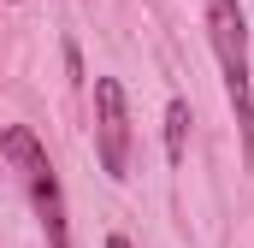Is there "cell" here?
Here are the masks:
<instances>
[{
	"mask_svg": "<svg viewBox=\"0 0 254 248\" xmlns=\"http://www.w3.org/2000/svg\"><path fill=\"white\" fill-rule=\"evenodd\" d=\"M207 12V42L219 54L225 71V95H231V113H237V136H243V160L254 166V83H249V12L243 0H201Z\"/></svg>",
	"mask_w": 254,
	"mask_h": 248,
	"instance_id": "cell-1",
	"label": "cell"
},
{
	"mask_svg": "<svg viewBox=\"0 0 254 248\" xmlns=\"http://www.w3.org/2000/svg\"><path fill=\"white\" fill-rule=\"evenodd\" d=\"M0 154L12 160V172H18V184L30 195V207H36V219H42V231H48V248H71V213H65V189L54 178V160H48V148L30 136V124H6L0 130Z\"/></svg>",
	"mask_w": 254,
	"mask_h": 248,
	"instance_id": "cell-2",
	"label": "cell"
},
{
	"mask_svg": "<svg viewBox=\"0 0 254 248\" xmlns=\"http://www.w3.org/2000/svg\"><path fill=\"white\" fill-rule=\"evenodd\" d=\"M95 154H101V172L113 184L130 178V101H125V83L119 77H95Z\"/></svg>",
	"mask_w": 254,
	"mask_h": 248,
	"instance_id": "cell-3",
	"label": "cell"
},
{
	"mask_svg": "<svg viewBox=\"0 0 254 248\" xmlns=\"http://www.w3.org/2000/svg\"><path fill=\"white\" fill-rule=\"evenodd\" d=\"M184 142H190V101H166V160L178 166L184 160Z\"/></svg>",
	"mask_w": 254,
	"mask_h": 248,
	"instance_id": "cell-4",
	"label": "cell"
},
{
	"mask_svg": "<svg viewBox=\"0 0 254 248\" xmlns=\"http://www.w3.org/2000/svg\"><path fill=\"white\" fill-rule=\"evenodd\" d=\"M107 248H130V237H119V231H113V237H107Z\"/></svg>",
	"mask_w": 254,
	"mask_h": 248,
	"instance_id": "cell-5",
	"label": "cell"
}]
</instances>
